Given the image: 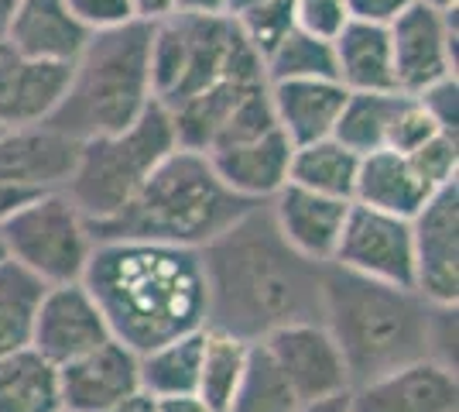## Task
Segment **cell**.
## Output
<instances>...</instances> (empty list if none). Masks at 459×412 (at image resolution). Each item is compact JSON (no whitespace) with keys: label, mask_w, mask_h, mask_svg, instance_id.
<instances>
[{"label":"cell","mask_w":459,"mask_h":412,"mask_svg":"<svg viewBox=\"0 0 459 412\" xmlns=\"http://www.w3.org/2000/svg\"><path fill=\"white\" fill-rule=\"evenodd\" d=\"M175 148L178 141L169 110L161 103H152L131 127L79 141V158L65 182V197L90 224H103L141 193L158 162Z\"/></svg>","instance_id":"52a82bcc"},{"label":"cell","mask_w":459,"mask_h":412,"mask_svg":"<svg viewBox=\"0 0 459 412\" xmlns=\"http://www.w3.org/2000/svg\"><path fill=\"white\" fill-rule=\"evenodd\" d=\"M333 66L336 83L346 93H387L394 86V62L391 39L384 24L346 21L343 31L333 39Z\"/></svg>","instance_id":"603a6c76"},{"label":"cell","mask_w":459,"mask_h":412,"mask_svg":"<svg viewBox=\"0 0 459 412\" xmlns=\"http://www.w3.org/2000/svg\"><path fill=\"white\" fill-rule=\"evenodd\" d=\"M152 28L144 21H127L93 31L73 62L65 97L45 124L76 141L131 127L154 103Z\"/></svg>","instance_id":"5b68a950"},{"label":"cell","mask_w":459,"mask_h":412,"mask_svg":"<svg viewBox=\"0 0 459 412\" xmlns=\"http://www.w3.org/2000/svg\"><path fill=\"white\" fill-rule=\"evenodd\" d=\"M206 275V330L261 344L288 323L323 320V272L302 258L271 220L268 203L199 248Z\"/></svg>","instance_id":"6da1fadb"},{"label":"cell","mask_w":459,"mask_h":412,"mask_svg":"<svg viewBox=\"0 0 459 412\" xmlns=\"http://www.w3.org/2000/svg\"><path fill=\"white\" fill-rule=\"evenodd\" d=\"M203 340H206V330H195V334L175 337L169 344H158L152 351L137 354L141 392H148L152 399L195 392L199 361H203Z\"/></svg>","instance_id":"484cf974"},{"label":"cell","mask_w":459,"mask_h":412,"mask_svg":"<svg viewBox=\"0 0 459 412\" xmlns=\"http://www.w3.org/2000/svg\"><path fill=\"white\" fill-rule=\"evenodd\" d=\"M131 14H134V21L158 24V21L175 14V0H131Z\"/></svg>","instance_id":"f35d334b"},{"label":"cell","mask_w":459,"mask_h":412,"mask_svg":"<svg viewBox=\"0 0 459 412\" xmlns=\"http://www.w3.org/2000/svg\"><path fill=\"white\" fill-rule=\"evenodd\" d=\"M107 412H158V399H152L148 392H134V395H127L124 402H117L114 409H107Z\"/></svg>","instance_id":"7bdbcfd3"},{"label":"cell","mask_w":459,"mask_h":412,"mask_svg":"<svg viewBox=\"0 0 459 412\" xmlns=\"http://www.w3.org/2000/svg\"><path fill=\"white\" fill-rule=\"evenodd\" d=\"M436 131H442V127L436 124V118L421 107L419 97H408V93H404L402 107H398V114H394V124H391V135H387V148L408 155V152L419 148L421 141H429Z\"/></svg>","instance_id":"836d02e7"},{"label":"cell","mask_w":459,"mask_h":412,"mask_svg":"<svg viewBox=\"0 0 459 412\" xmlns=\"http://www.w3.org/2000/svg\"><path fill=\"white\" fill-rule=\"evenodd\" d=\"M398 90H387V93H346L343 110L336 118L333 137L346 145L350 152L357 155H370V152H381L387 148V135H391V124L394 114L402 107Z\"/></svg>","instance_id":"83f0119b"},{"label":"cell","mask_w":459,"mask_h":412,"mask_svg":"<svg viewBox=\"0 0 459 412\" xmlns=\"http://www.w3.org/2000/svg\"><path fill=\"white\" fill-rule=\"evenodd\" d=\"M329 265L364 275L387 285L415 289V248H411V220L350 203L343 234Z\"/></svg>","instance_id":"9c48e42d"},{"label":"cell","mask_w":459,"mask_h":412,"mask_svg":"<svg viewBox=\"0 0 459 412\" xmlns=\"http://www.w3.org/2000/svg\"><path fill=\"white\" fill-rule=\"evenodd\" d=\"M456 368L421 357L350 389V412H456Z\"/></svg>","instance_id":"9a60e30c"},{"label":"cell","mask_w":459,"mask_h":412,"mask_svg":"<svg viewBox=\"0 0 459 412\" xmlns=\"http://www.w3.org/2000/svg\"><path fill=\"white\" fill-rule=\"evenodd\" d=\"M291 14H295V28L325 41L336 39L350 21L346 0H291Z\"/></svg>","instance_id":"e575fe53"},{"label":"cell","mask_w":459,"mask_h":412,"mask_svg":"<svg viewBox=\"0 0 459 412\" xmlns=\"http://www.w3.org/2000/svg\"><path fill=\"white\" fill-rule=\"evenodd\" d=\"M299 406L302 402L288 389V381L274 368L268 351L261 344H254L247 357V372L240 378L227 412H295Z\"/></svg>","instance_id":"4dcf8cb0"},{"label":"cell","mask_w":459,"mask_h":412,"mask_svg":"<svg viewBox=\"0 0 459 412\" xmlns=\"http://www.w3.org/2000/svg\"><path fill=\"white\" fill-rule=\"evenodd\" d=\"M415 0H346V11L353 21H367V24H391V21L404 14Z\"/></svg>","instance_id":"74e56055"},{"label":"cell","mask_w":459,"mask_h":412,"mask_svg":"<svg viewBox=\"0 0 459 412\" xmlns=\"http://www.w3.org/2000/svg\"><path fill=\"white\" fill-rule=\"evenodd\" d=\"M90 35L93 31L73 14L69 0H18L0 39L28 59L73 66Z\"/></svg>","instance_id":"d6986e66"},{"label":"cell","mask_w":459,"mask_h":412,"mask_svg":"<svg viewBox=\"0 0 459 412\" xmlns=\"http://www.w3.org/2000/svg\"><path fill=\"white\" fill-rule=\"evenodd\" d=\"M230 18L237 21L240 35L254 45V52H257L261 59L295 28L291 0H257V4H247L244 11L230 14Z\"/></svg>","instance_id":"1f68e13d"},{"label":"cell","mask_w":459,"mask_h":412,"mask_svg":"<svg viewBox=\"0 0 459 412\" xmlns=\"http://www.w3.org/2000/svg\"><path fill=\"white\" fill-rule=\"evenodd\" d=\"M0 241L7 258H14L45 285L79 282L93 251V231L65 189L35 193L14 214L0 220Z\"/></svg>","instance_id":"ba28073f"},{"label":"cell","mask_w":459,"mask_h":412,"mask_svg":"<svg viewBox=\"0 0 459 412\" xmlns=\"http://www.w3.org/2000/svg\"><path fill=\"white\" fill-rule=\"evenodd\" d=\"M0 412H65L58 368L35 347L0 357Z\"/></svg>","instance_id":"cb8c5ba5"},{"label":"cell","mask_w":459,"mask_h":412,"mask_svg":"<svg viewBox=\"0 0 459 412\" xmlns=\"http://www.w3.org/2000/svg\"><path fill=\"white\" fill-rule=\"evenodd\" d=\"M107 330L134 354L206 330V275L199 251L154 241H96L79 278Z\"/></svg>","instance_id":"7a4b0ae2"},{"label":"cell","mask_w":459,"mask_h":412,"mask_svg":"<svg viewBox=\"0 0 459 412\" xmlns=\"http://www.w3.org/2000/svg\"><path fill=\"white\" fill-rule=\"evenodd\" d=\"M254 344H244L237 337L220 334V330H206L203 340V361H199V381H195V395L212 406L216 412H227V406L237 395V385L247 372V357Z\"/></svg>","instance_id":"f1b7e54d"},{"label":"cell","mask_w":459,"mask_h":412,"mask_svg":"<svg viewBox=\"0 0 459 412\" xmlns=\"http://www.w3.org/2000/svg\"><path fill=\"white\" fill-rule=\"evenodd\" d=\"M387 39L398 93L415 97L425 86L456 76V11H432L415 0L387 24Z\"/></svg>","instance_id":"30bf717a"},{"label":"cell","mask_w":459,"mask_h":412,"mask_svg":"<svg viewBox=\"0 0 459 412\" xmlns=\"http://www.w3.org/2000/svg\"><path fill=\"white\" fill-rule=\"evenodd\" d=\"M295 412H350V392L325 395V399H312V402H302Z\"/></svg>","instance_id":"60d3db41"},{"label":"cell","mask_w":459,"mask_h":412,"mask_svg":"<svg viewBox=\"0 0 459 412\" xmlns=\"http://www.w3.org/2000/svg\"><path fill=\"white\" fill-rule=\"evenodd\" d=\"M0 131H4V127H0Z\"/></svg>","instance_id":"681fc988"},{"label":"cell","mask_w":459,"mask_h":412,"mask_svg":"<svg viewBox=\"0 0 459 412\" xmlns=\"http://www.w3.org/2000/svg\"><path fill=\"white\" fill-rule=\"evenodd\" d=\"M360 155L340 145L336 137H323L312 145L291 148V165H288V182L319 193V197L350 199L353 203V182H357Z\"/></svg>","instance_id":"d4e9b609"},{"label":"cell","mask_w":459,"mask_h":412,"mask_svg":"<svg viewBox=\"0 0 459 412\" xmlns=\"http://www.w3.org/2000/svg\"><path fill=\"white\" fill-rule=\"evenodd\" d=\"M73 66L21 56L0 39V127L45 124L65 97Z\"/></svg>","instance_id":"e0dca14e"},{"label":"cell","mask_w":459,"mask_h":412,"mask_svg":"<svg viewBox=\"0 0 459 412\" xmlns=\"http://www.w3.org/2000/svg\"><path fill=\"white\" fill-rule=\"evenodd\" d=\"M230 76L264 79V59L230 14H172L152 28L154 103L175 107Z\"/></svg>","instance_id":"8992f818"},{"label":"cell","mask_w":459,"mask_h":412,"mask_svg":"<svg viewBox=\"0 0 459 412\" xmlns=\"http://www.w3.org/2000/svg\"><path fill=\"white\" fill-rule=\"evenodd\" d=\"M268 210L278 234L285 237L299 255L316 265L333 261L346 214H350V199L319 197V193H308V189H299L288 182L268 199Z\"/></svg>","instance_id":"ac0fdd59"},{"label":"cell","mask_w":459,"mask_h":412,"mask_svg":"<svg viewBox=\"0 0 459 412\" xmlns=\"http://www.w3.org/2000/svg\"><path fill=\"white\" fill-rule=\"evenodd\" d=\"M408 162H411V169H415L432 189L456 186V176H459L456 131H436L429 141H421L415 152H408Z\"/></svg>","instance_id":"d6a6232c"},{"label":"cell","mask_w":459,"mask_h":412,"mask_svg":"<svg viewBox=\"0 0 459 412\" xmlns=\"http://www.w3.org/2000/svg\"><path fill=\"white\" fill-rule=\"evenodd\" d=\"M415 293L432 306H456L459 299V189H436L411 216Z\"/></svg>","instance_id":"7c38bea8"},{"label":"cell","mask_w":459,"mask_h":412,"mask_svg":"<svg viewBox=\"0 0 459 412\" xmlns=\"http://www.w3.org/2000/svg\"><path fill=\"white\" fill-rule=\"evenodd\" d=\"M264 79L285 83V79H336L333 66V41L316 39L302 28H291L264 56Z\"/></svg>","instance_id":"f546056e"},{"label":"cell","mask_w":459,"mask_h":412,"mask_svg":"<svg viewBox=\"0 0 459 412\" xmlns=\"http://www.w3.org/2000/svg\"><path fill=\"white\" fill-rule=\"evenodd\" d=\"M158 412H216V409L206 406L195 392H189V395H169V399H158Z\"/></svg>","instance_id":"ab89813d"},{"label":"cell","mask_w":459,"mask_h":412,"mask_svg":"<svg viewBox=\"0 0 459 412\" xmlns=\"http://www.w3.org/2000/svg\"><path fill=\"white\" fill-rule=\"evenodd\" d=\"M261 347L268 351L274 368L281 372L299 402L350 392L343 354L336 347L333 334L325 330L323 320H302V323L278 327L274 334L261 340Z\"/></svg>","instance_id":"8fae6325"},{"label":"cell","mask_w":459,"mask_h":412,"mask_svg":"<svg viewBox=\"0 0 459 412\" xmlns=\"http://www.w3.org/2000/svg\"><path fill=\"white\" fill-rule=\"evenodd\" d=\"M107 340H110L107 320L82 282H65V285L45 289L39 316H35V330H31V347L48 364L62 368L82 354L96 351Z\"/></svg>","instance_id":"4fadbf2b"},{"label":"cell","mask_w":459,"mask_h":412,"mask_svg":"<svg viewBox=\"0 0 459 412\" xmlns=\"http://www.w3.org/2000/svg\"><path fill=\"white\" fill-rule=\"evenodd\" d=\"M268 97L278 131L291 141V148H299L333 137L346 90L336 79H285L268 83Z\"/></svg>","instance_id":"44dd1931"},{"label":"cell","mask_w":459,"mask_h":412,"mask_svg":"<svg viewBox=\"0 0 459 412\" xmlns=\"http://www.w3.org/2000/svg\"><path fill=\"white\" fill-rule=\"evenodd\" d=\"M45 289L48 285L39 275H31L14 258L0 261V357L31 347V330Z\"/></svg>","instance_id":"4316f807"},{"label":"cell","mask_w":459,"mask_h":412,"mask_svg":"<svg viewBox=\"0 0 459 412\" xmlns=\"http://www.w3.org/2000/svg\"><path fill=\"white\" fill-rule=\"evenodd\" d=\"M69 7L90 31H107V28H120L134 21L131 0H69Z\"/></svg>","instance_id":"8d00e7d4"},{"label":"cell","mask_w":459,"mask_h":412,"mask_svg":"<svg viewBox=\"0 0 459 412\" xmlns=\"http://www.w3.org/2000/svg\"><path fill=\"white\" fill-rule=\"evenodd\" d=\"M425 7H432V11H456L459 0H419Z\"/></svg>","instance_id":"f6af8a7d"},{"label":"cell","mask_w":459,"mask_h":412,"mask_svg":"<svg viewBox=\"0 0 459 412\" xmlns=\"http://www.w3.org/2000/svg\"><path fill=\"white\" fill-rule=\"evenodd\" d=\"M14 4H18V0H0V35H4V24H7V18H11Z\"/></svg>","instance_id":"bcb514c9"},{"label":"cell","mask_w":459,"mask_h":412,"mask_svg":"<svg viewBox=\"0 0 459 412\" xmlns=\"http://www.w3.org/2000/svg\"><path fill=\"white\" fill-rule=\"evenodd\" d=\"M31 197H35V193H21V189H4V186H0V220L7 214H14L21 203Z\"/></svg>","instance_id":"ee69618b"},{"label":"cell","mask_w":459,"mask_h":412,"mask_svg":"<svg viewBox=\"0 0 459 412\" xmlns=\"http://www.w3.org/2000/svg\"><path fill=\"white\" fill-rule=\"evenodd\" d=\"M432 193L436 189L411 169L408 155H402V152L381 148V152L360 155V169H357V182H353V203L411 220L429 203Z\"/></svg>","instance_id":"7402d4cb"},{"label":"cell","mask_w":459,"mask_h":412,"mask_svg":"<svg viewBox=\"0 0 459 412\" xmlns=\"http://www.w3.org/2000/svg\"><path fill=\"white\" fill-rule=\"evenodd\" d=\"M439 310L404 285L374 282L336 265L323 272V323L343 354L350 389L432 357Z\"/></svg>","instance_id":"3957f363"},{"label":"cell","mask_w":459,"mask_h":412,"mask_svg":"<svg viewBox=\"0 0 459 412\" xmlns=\"http://www.w3.org/2000/svg\"><path fill=\"white\" fill-rule=\"evenodd\" d=\"M419 103L436 118L442 131H456V120H459V83L456 76H446L432 86H425L421 93H415Z\"/></svg>","instance_id":"d590c367"},{"label":"cell","mask_w":459,"mask_h":412,"mask_svg":"<svg viewBox=\"0 0 459 412\" xmlns=\"http://www.w3.org/2000/svg\"><path fill=\"white\" fill-rule=\"evenodd\" d=\"M4 258H7V248H4V241H0V261H4Z\"/></svg>","instance_id":"c3c4849f"},{"label":"cell","mask_w":459,"mask_h":412,"mask_svg":"<svg viewBox=\"0 0 459 412\" xmlns=\"http://www.w3.org/2000/svg\"><path fill=\"white\" fill-rule=\"evenodd\" d=\"M175 14H227V0H175Z\"/></svg>","instance_id":"b9f144b4"},{"label":"cell","mask_w":459,"mask_h":412,"mask_svg":"<svg viewBox=\"0 0 459 412\" xmlns=\"http://www.w3.org/2000/svg\"><path fill=\"white\" fill-rule=\"evenodd\" d=\"M62 409L65 412H107L127 395L141 392L137 354L120 340H107L96 351L58 368Z\"/></svg>","instance_id":"2e32d148"},{"label":"cell","mask_w":459,"mask_h":412,"mask_svg":"<svg viewBox=\"0 0 459 412\" xmlns=\"http://www.w3.org/2000/svg\"><path fill=\"white\" fill-rule=\"evenodd\" d=\"M206 158L237 197H244L247 203H268L281 186H288L291 141L278 127H271L268 135L210 152Z\"/></svg>","instance_id":"ffe728a7"},{"label":"cell","mask_w":459,"mask_h":412,"mask_svg":"<svg viewBox=\"0 0 459 412\" xmlns=\"http://www.w3.org/2000/svg\"><path fill=\"white\" fill-rule=\"evenodd\" d=\"M247 4H257V0H227V14H237V11H244Z\"/></svg>","instance_id":"7dc6e473"},{"label":"cell","mask_w":459,"mask_h":412,"mask_svg":"<svg viewBox=\"0 0 459 412\" xmlns=\"http://www.w3.org/2000/svg\"><path fill=\"white\" fill-rule=\"evenodd\" d=\"M79 158V141L48 124L0 131V186L21 193L65 189Z\"/></svg>","instance_id":"5bb4252c"},{"label":"cell","mask_w":459,"mask_h":412,"mask_svg":"<svg viewBox=\"0 0 459 412\" xmlns=\"http://www.w3.org/2000/svg\"><path fill=\"white\" fill-rule=\"evenodd\" d=\"M250 206L257 203L237 197L203 152L175 148L158 162L141 193L120 214L90 224V231L93 241H154L199 251Z\"/></svg>","instance_id":"277c9868"}]
</instances>
